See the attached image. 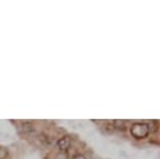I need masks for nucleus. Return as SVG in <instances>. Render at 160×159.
<instances>
[{"label": "nucleus", "instance_id": "f257e3e1", "mask_svg": "<svg viewBox=\"0 0 160 159\" xmlns=\"http://www.w3.org/2000/svg\"><path fill=\"white\" fill-rule=\"evenodd\" d=\"M150 126L146 123H134L130 128V134L135 139H144L149 135Z\"/></svg>", "mask_w": 160, "mask_h": 159}, {"label": "nucleus", "instance_id": "f03ea898", "mask_svg": "<svg viewBox=\"0 0 160 159\" xmlns=\"http://www.w3.org/2000/svg\"><path fill=\"white\" fill-rule=\"evenodd\" d=\"M70 143H71V140H70L69 136H61V138L56 141V146H58L59 150L64 151V150H66V149L70 146Z\"/></svg>", "mask_w": 160, "mask_h": 159}, {"label": "nucleus", "instance_id": "7ed1b4c3", "mask_svg": "<svg viewBox=\"0 0 160 159\" xmlns=\"http://www.w3.org/2000/svg\"><path fill=\"white\" fill-rule=\"evenodd\" d=\"M20 129H21L22 133H31V131L34 130V125H32V123H30V121H21Z\"/></svg>", "mask_w": 160, "mask_h": 159}, {"label": "nucleus", "instance_id": "20e7f679", "mask_svg": "<svg viewBox=\"0 0 160 159\" xmlns=\"http://www.w3.org/2000/svg\"><path fill=\"white\" fill-rule=\"evenodd\" d=\"M114 129L124 130L125 129V120H114Z\"/></svg>", "mask_w": 160, "mask_h": 159}, {"label": "nucleus", "instance_id": "39448f33", "mask_svg": "<svg viewBox=\"0 0 160 159\" xmlns=\"http://www.w3.org/2000/svg\"><path fill=\"white\" fill-rule=\"evenodd\" d=\"M9 151L5 149V148H0V159H5L8 156Z\"/></svg>", "mask_w": 160, "mask_h": 159}, {"label": "nucleus", "instance_id": "423d86ee", "mask_svg": "<svg viewBox=\"0 0 160 159\" xmlns=\"http://www.w3.org/2000/svg\"><path fill=\"white\" fill-rule=\"evenodd\" d=\"M72 159H86V158H85L84 154H76V155L72 156Z\"/></svg>", "mask_w": 160, "mask_h": 159}]
</instances>
